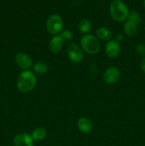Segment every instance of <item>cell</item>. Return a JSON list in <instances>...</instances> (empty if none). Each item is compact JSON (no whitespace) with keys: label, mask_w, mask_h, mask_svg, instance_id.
<instances>
[{"label":"cell","mask_w":145,"mask_h":146,"mask_svg":"<svg viewBox=\"0 0 145 146\" xmlns=\"http://www.w3.org/2000/svg\"><path fill=\"white\" fill-rule=\"evenodd\" d=\"M37 80L35 74L29 70H24L20 73L17 79V88L23 94L31 92L35 88Z\"/></svg>","instance_id":"cell-1"},{"label":"cell","mask_w":145,"mask_h":146,"mask_svg":"<svg viewBox=\"0 0 145 146\" xmlns=\"http://www.w3.org/2000/svg\"><path fill=\"white\" fill-rule=\"evenodd\" d=\"M109 14L112 19L118 22L127 20L129 11L126 4L121 0H114L109 6Z\"/></svg>","instance_id":"cell-2"},{"label":"cell","mask_w":145,"mask_h":146,"mask_svg":"<svg viewBox=\"0 0 145 146\" xmlns=\"http://www.w3.org/2000/svg\"><path fill=\"white\" fill-rule=\"evenodd\" d=\"M80 47L82 51L90 55L97 54L100 50V41L95 36L87 34L80 39Z\"/></svg>","instance_id":"cell-3"},{"label":"cell","mask_w":145,"mask_h":146,"mask_svg":"<svg viewBox=\"0 0 145 146\" xmlns=\"http://www.w3.org/2000/svg\"><path fill=\"white\" fill-rule=\"evenodd\" d=\"M47 31L52 35H58L62 31L63 27V21L62 17L58 14L50 16L45 23Z\"/></svg>","instance_id":"cell-4"},{"label":"cell","mask_w":145,"mask_h":146,"mask_svg":"<svg viewBox=\"0 0 145 146\" xmlns=\"http://www.w3.org/2000/svg\"><path fill=\"white\" fill-rule=\"evenodd\" d=\"M66 52L69 59L75 64L80 63L83 59V51L75 43H71L67 46Z\"/></svg>","instance_id":"cell-5"},{"label":"cell","mask_w":145,"mask_h":146,"mask_svg":"<svg viewBox=\"0 0 145 146\" xmlns=\"http://www.w3.org/2000/svg\"><path fill=\"white\" fill-rule=\"evenodd\" d=\"M102 77L105 84L112 85L119 81L120 78V71L115 66L109 67L105 71Z\"/></svg>","instance_id":"cell-6"},{"label":"cell","mask_w":145,"mask_h":146,"mask_svg":"<svg viewBox=\"0 0 145 146\" xmlns=\"http://www.w3.org/2000/svg\"><path fill=\"white\" fill-rule=\"evenodd\" d=\"M15 62L20 68L28 70L33 66L32 58L28 54L26 53L19 52L15 56Z\"/></svg>","instance_id":"cell-7"},{"label":"cell","mask_w":145,"mask_h":146,"mask_svg":"<svg viewBox=\"0 0 145 146\" xmlns=\"http://www.w3.org/2000/svg\"><path fill=\"white\" fill-rule=\"evenodd\" d=\"M121 51L120 44L115 39H111L105 44V51L106 55L110 58H115L119 56Z\"/></svg>","instance_id":"cell-8"},{"label":"cell","mask_w":145,"mask_h":146,"mask_svg":"<svg viewBox=\"0 0 145 146\" xmlns=\"http://www.w3.org/2000/svg\"><path fill=\"white\" fill-rule=\"evenodd\" d=\"M14 146H34V141L28 133H19L14 138Z\"/></svg>","instance_id":"cell-9"},{"label":"cell","mask_w":145,"mask_h":146,"mask_svg":"<svg viewBox=\"0 0 145 146\" xmlns=\"http://www.w3.org/2000/svg\"><path fill=\"white\" fill-rule=\"evenodd\" d=\"M63 41L59 35H55L51 38L48 44V49L53 54H57L62 49Z\"/></svg>","instance_id":"cell-10"},{"label":"cell","mask_w":145,"mask_h":146,"mask_svg":"<svg viewBox=\"0 0 145 146\" xmlns=\"http://www.w3.org/2000/svg\"><path fill=\"white\" fill-rule=\"evenodd\" d=\"M77 126L78 130L82 133H88L91 132L93 128L92 121L86 117H81L78 121Z\"/></svg>","instance_id":"cell-11"},{"label":"cell","mask_w":145,"mask_h":146,"mask_svg":"<svg viewBox=\"0 0 145 146\" xmlns=\"http://www.w3.org/2000/svg\"><path fill=\"white\" fill-rule=\"evenodd\" d=\"M47 131L43 127H37L33 130L31 136L34 141H41L46 137Z\"/></svg>","instance_id":"cell-12"},{"label":"cell","mask_w":145,"mask_h":146,"mask_svg":"<svg viewBox=\"0 0 145 146\" xmlns=\"http://www.w3.org/2000/svg\"><path fill=\"white\" fill-rule=\"evenodd\" d=\"M96 36L98 39L109 41L112 37V33L105 27H99L96 31Z\"/></svg>","instance_id":"cell-13"},{"label":"cell","mask_w":145,"mask_h":146,"mask_svg":"<svg viewBox=\"0 0 145 146\" xmlns=\"http://www.w3.org/2000/svg\"><path fill=\"white\" fill-rule=\"evenodd\" d=\"M123 30L125 34H126L127 36H134L137 33V26L136 24H133V23L130 22V21L127 20L125 23L124 24Z\"/></svg>","instance_id":"cell-14"},{"label":"cell","mask_w":145,"mask_h":146,"mask_svg":"<svg viewBox=\"0 0 145 146\" xmlns=\"http://www.w3.org/2000/svg\"><path fill=\"white\" fill-rule=\"evenodd\" d=\"M32 68L34 74H38V75H44L48 71V67L45 63L38 61L33 64Z\"/></svg>","instance_id":"cell-15"},{"label":"cell","mask_w":145,"mask_h":146,"mask_svg":"<svg viewBox=\"0 0 145 146\" xmlns=\"http://www.w3.org/2000/svg\"><path fill=\"white\" fill-rule=\"evenodd\" d=\"M91 27H92V24H91L90 21L85 19L81 20L80 22L78 24V29L80 34L85 35L89 32L90 30L91 29Z\"/></svg>","instance_id":"cell-16"},{"label":"cell","mask_w":145,"mask_h":146,"mask_svg":"<svg viewBox=\"0 0 145 146\" xmlns=\"http://www.w3.org/2000/svg\"><path fill=\"white\" fill-rule=\"evenodd\" d=\"M127 21L136 24V26L139 25L141 21H142L140 15H139V13L136 10H133V11H132L129 14V16H128V18H127Z\"/></svg>","instance_id":"cell-17"},{"label":"cell","mask_w":145,"mask_h":146,"mask_svg":"<svg viewBox=\"0 0 145 146\" xmlns=\"http://www.w3.org/2000/svg\"><path fill=\"white\" fill-rule=\"evenodd\" d=\"M58 35L61 37L63 41H71L73 38L72 33L70 30H62Z\"/></svg>","instance_id":"cell-18"},{"label":"cell","mask_w":145,"mask_h":146,"mask_svg":"<svg viewBox=\"0 0 145 146\" xmlns=\"http://www.w3.org/2000/svg\"><path fill=\"white\" fill-rule=\"evenodd\" d=\"M136 53L139 56L142 57H145V44H138L135 48Z\"/></svg>","instance_id":"cell-19"},{"label":"cell","mask_w":145,"mask_h":146,"mask_svg":"<svg viewBox=\"0 0 145 146\" xmlns=\"http://www.w3.org/2000/svg\"><path fill=\"white\" fill-rule=\"evenodd\" d=\"M140 68L142 72L145 74V57H143L140 62Z\"/></svg>","instance_id":"cell-20"},{"label":"cell","mask_w":145,"mask_h":146,"mask_svg":"<svg viewBox=\"0 0 145 146\" xmlns=\"http://www.w3.org/2000/svg\"><path fill=\"white\" fill-rule=\"evenodd\" d=\"M123 38H124L123 34H117L116 36H115V41H117V42L119 43V42H121L122 40H123Z\"/></svg>","instance_id":"cell-21"},{"label":"cell","mask_w":145,"mask_h":146,"mask_svg":"<svg viewBox=\"0 0 145 146\" xmlns=\"http://www.w3.org/2000/svg\"><path fill=\"white\" fill-rule=\"evenodd\" d=\"M143 6H144V9H145V0H144V1H143Z\"/></svg>","instance_id":"cell-22"},{"label":"cell","mask_w":145,"mask_h":146,"mask_svg":"<svg viewBox=\"0 0 145 146\" xmlns=\"http://www.w3.org/2000/svg\"><path fill=\"white\" fill-rule=\"evenodd\" d=\"M144 32H145V26H144Z\"/></svg>","instance_id":"cell-23"}]
</instances>
